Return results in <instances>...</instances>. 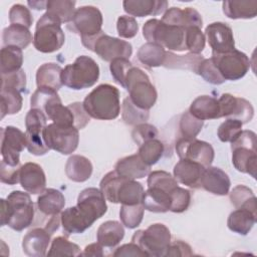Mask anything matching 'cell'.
Returning a JSON list of instances; mask_svg holds the SVG:
<instances>
[{"label": "cell", "instance_id": "8fae6325", "mask_svg": "<svg viewBox=\"0 0 257 257\" xmlns=\"http://www.w3.org/2000/svg\"><path fill=\"white\" fill-rule=\"evenodd\" d=\"M42 135L46 146L62 155L72 154L79 143V133L75 126L52 122L44 127Z\"/></svg>", "mask_w": 257, "mask_h": 257}, {"label": "cell", "instance_id": "e7e4bbea", "mask_svg": "<svg viewBox=\"0 0 257 257\" xmlns=\"http://www.w3.org/2000/svg\"><path fill=\"white\" fill-rule=\"evenodd\" d=\"M103 246L96 242V243H91L89 245H87L83 252H81V256H94V257H98V256H103Z\"/></svg>", "mask_w": 257, "mask_h": 257}, {"label": "cell", "instance_id": "f6af8a7d", "mask_svg": "<svg viewBox=\"0 0 257 257\" xmlns=\"http://www.w3.org/2000/svg\"><path fill=\"white\" fill-rule=\"evenodd\" d=\"M145 209L141 204L137 205H121L119 210V218L126 228L135 229L143 221Z\"/></svg>", "mask_w": 257, "mask_h": 257}, {"label": "cell", "instance_id": "7bdbcfd3", "mask_svg": "<svg viewBox=\"0 0 257 257\" xmlns=\"http://www.w3.org/2000/svg\"><path fill=\"white\" fill-rule=\"evenodd\" d=\"M121 116L126 124L137 125L149 119L150 111L138 107L127 96L122 101Z\"/></svg>", "mask_w": 257, "mask_h": 257}, {"label": "cell", "instance_id": "1f68e13d", "mask_svg": "<svg viewBox=\"0 0 257 257\" xmlns=\"http://www.w3.org/2000/svg\"><path fill=\"white\" fill-rule=\"evenodd\" d=\"M123 226L117 221H105L97 229L96 239L105 248L115 247L123 238Z\"/></svg>", "mask_w": 257, "mask_h": 257}, {"label": "cell", "instance_id": "83f0119b", "mask_svg": "<svg viewBox=\"0 0 257 257\" xmlns=\"http://www.w3.org/2000/svg\"><path fill=\"white\" fill-rule=\"evenodd\" d=\"M92 164L91 162L80 155H72L68 158L65 164V174L66 177L77 183H82L87 181L92 174Z\"/></svg>", "mask_w": 257, "mask_h": 257}, {"label": "cell", "instance_id": "836d02e7", "mask_svg": "<svg viewBox=\"0 0 257 257\" xmlns=\"http://www.w3.org/2000/svg\"><path fill=\"white\" fill-rule=\"evenodd\" d=\"M203 60L202 54L188 53L186 55H177L172 51H167L163 66L170 69H189L198 74L199 66Z\"/></svg>", "mask_w": 257, "mask_h": 257}, {"label": "cell", "instance_id": "680465c9", "mask_svg": "<svg viewBox=\"0 0 257 257\" xmlns=\"http://www.w3.org/2000/svg\"><path fill=\"white\" fill-rule=\"evenodd\" d=\"M133 65V63L126 58H116L110 62L109 69L114 80L122 86L124 76L128 68Z\"/></svg>", "mask_w": 257, "mask_h": 257}, {"label": "cell", "instance_id": "f1b7e54d", "mask_svg": "<svg viewBox=\"0 0 257 257\" xmlns=\"http://www.w3.org/2000/svg\"><path fill=\"white\" fill-rule=\"evenodd\" d=\"M189 111L201 120L220 118V106L218 99L210 95H201L193 100Z\"/></svg>", "mask_w": 257, "mask_h": 257}, {"label": "cell", "instance_id": "7c38bea8", "mask_svg": "<svg viewBox=\"0 0 257 257\" xmlns=\"http://www.w3.org/2000/svg\"><path fill=\"white\" fill-rule=\"evenodd\" d=\"M47 116L38 108H30L25 116L26 148L28 152L35 156H43L50 150L43 140V130Z\"/></svg>", "mask_w": 257, "mask_h": 257}, {"label": "cell", "instance_id": "db71d44e", "mask_svg": "<svg viewBox=\"0 0 257 257\" xmlns=\"http://www.w3.org/2000/svg\"><path fill=\"white\" fill-rule=\"evenodd\" d=\"M9 21L11 24H18L29 28L33 18L27 7L22 4H14L9 10Z\"/></svg>", "mask_w": 257, "mask_h": 257}, {"label": "cell", "instance_id": "003e7915", "mask_svg": "<svg viewBox=\"0 0 257 257\" xmlns=\"http://www.w3.org/2000/svg\"><path fill=\"white\" fill-rule=\"evenodd\" d=\"M27 4L35 10H43L46 9L47 1H28Z\"/></svg>", "mask_w": 257, "mask_h": 257}, {"label": "cell", "instance_id": "b9f144b4", "mask_svg": "<svg viewBox=\"0 0 257 257\" xmlns=\"http://www.w3.org/2000/svg\"><path fill=\"white\" fill-rule=\"evenodd\" d=\"M229 197L231 204L236 209H247L256 213V197L250 188L238 185L233 188Z\"/></svg>", "mask_w": 257, "mask_h": 257}, {"label": "cell", "instance_id": "4316f807", "mask_svg": "<svg viewBox=\"0 0 257 257\" xmlns=\"http://www.w3.org/2000/svg\"><path fill=\"white\" fill-rule=\"evenodd\" d=\"M145 210L154 213H165L170 211L171 193L157 187H148L142 199Z\"/></svg>", "mask_w": 257, "mask_h": 257}, {"label": "cell", "instance_id": "4fadbf2b", "mask_svg": "<svg viewBox=\"0 0 257 257\" xmlns=\"http://www.w3.org/2000/svg\"><path fill=\"white\" fill-rule=\"evenodd\" d=\"M212 60L225 80H238L246 75L250 68L248 56L237 49L227 53H212Z\"/></svg>", "mask_w": 257, "mask_h": 257}, {"label": "cell", "instance_id": "2e32d148", "mask_svg": "<svg viewBox=\"0 0 257 257\" xmlns=\"http://www.w3.org/2000/svg\"><path fill=\"white\" fill-rule=\"evenodd\" d=\"M76 207L90 226L107 211L105 197L100 189L96 188H86L82 190L78 195Z\"/></svg>", "mask_w": 257, "mask_h": 257}, {"label": "cell", "instance_id": "e575fe53", "mask_svg": "<svg viewBox=\"0 0 257 257\" xmlns=\"http://www.w3.org/2000/svg\"><path fill=\"white\" fill-rule=\"evenodd\" d=\"M224 14L231 19H252L257 14V1H224Z\"/></svg>", "mask_w": 257, "mask_h": 257}, {"label": "cell", "instance_id": "8d00e7d4", "mask_svg": "<svg viewBox=\"0 0 257 257\" xmlns=\"http://www.w3.org/2000/svg\"><path fill=\"white\" fill-rule=\"evenodd\" d=\"M166 50L160 44L147 42L138 50L137 57L139 61L148 68L159 67L164 64L166 58Z\"/></svg>", "mask_w": 257, "mask_h": 257}, {"label": "cell", "instance_id": "7a4b0ae2", "mask_svg": "<svg viewBox=\"0 0 257 257\" xmlns=\"http://www.w3.org/2000/svg\"><path fill=\"white\" fill-rule=\"evenodd\" d=\"M99 189L107 201L121 205L141 204L145 193L141 183L121 177L115 171L107 173L101 179Z\"/></svg>", "mask_w": 257, "mask_h": 257}, {"label": "cell", "instance_id": "e0dca14e", "mask_svg": "<svg viewBox=\"0 0 257 257\" xmlns=\"http://www.w3.org/2000/svg\"><path fill=\"white\" fill-rule=\"evenodd\" d=\"M25 133L8 125L1 128V156L2 161L10 166L20 165V153L26 148Z\"/></svg>", "mask_w": 257, "mask_h": 257}, {"label": "cell", "instance_id": "d6a6232c", "mask_svg": "<svg viewBox=\"0 0 257 257\" xmlns=\"http://www.w3.org/2000/svg\"><path fill=\"white\" fill-rule=\"evenodd\" d=\"M256 213L247 209H236L230 213L227 225L228 228L237 234L247 235L256 223Z\"/></svg>", "mask_w": 257, "mask_h": 257}, {"label": "cell", "instance_id": "ba28073f", "mask_svg": "<svg viewBox=\"0 0 257 257\" xmlns=\"http://www.w3.org/2000/svg\"><path fill=\"white\" fill-rule=\"evenodd\" d=\"M256 134L252 131H242L231 143L232 164L241 173L256 178Z\"/></svg>", "mask_w": 257, "mask_h": 257}, {"label": "cell", "instance_id": "ee69618b", "mask_svg": "<svg viewBox=\"0 0 257 257\" xmlns=\"http://www.w3.org/2000/svg\"><path fill=\"white\" fill-rule=\"evenodd\" d=\"M165 151L164 144L158 140V139H153L150 140L144 144H142L139 147V156L141 159L148 165V166H153L160 161V159L163 157Z\"/></svg>", "mask_w": 257, "mask_h": 257}, {"label": "cell", "instance_id": "d590c367", "mask_svg": "<svg viewBox=\"0 0 257 257\" xmlns=\"http://www.w3.org/2000/svg\"><path fill=\"white\" fill-rule=\"evenodd\" d=\"M2 40L4 46H17L24 49L32 42L33 38L29 28L18 24H10L4 28Z\"/></svg>", "mask_w": 257, "mask_h": 257}, {"label": "cell", "instance_id": "30bf717a", "mask_svg": "<svg viewBox=\"0 0 257 257\" xmlns=\"http://www.w3.org/2000/svg\"><path fill=\"white\" fill-rule=\"evenodd\" d=\"M8 221L7 225L15 230L22 231L29 227L34 219V205L28 193L12 191L7 196Z\"/></svg>", "mask_w": 257, "mask_h": 257}, {"label": "cell", "instance_id": "f907efd6", "mask_svg": "<svg viewBox=\"0 0 257 257\" xmlns=\"http://www.w3.org/2000/svg\"><path fill=\"white\" fill-rule=\"evenodd\" d=\"M206 37L201 28L193 26L186 29V48L190 53L200 54L205 48Z\"/></svg>", "mask_w": 257, "mask_h": 257}, {"label": "cell", "instance_id": "5bb4252c", "mask_svg": "<svg viewBox=\"0 0 257 257\" xmlns=\"http://www.w3.org/2000/svg\"><path fill=\"white\" fill-rule=\"evenodd\" d=\"M102 14L94 6H81L75 10L72 20L67 24V28L80 35L88 37L98 34L102 26Z\"/></svg>", "mask_w": 257, "mask_h": 257}, {"label": "cell", "instance_id": "44dd1931", "mask_svg": "<svg viewBox=\"0 0 257 257\" xmlns=\"http://www.w3.org/2000/svg\"><path fill=\"white\" fill-rule=\"evenodd\" d=\"M51 233L46 228H33L28 231L22 240L23 252L30 257H42L47 255Z\"/></svg>", "mask_w": 257, "mask_h": 257}, {"label": "cell", "instance_id": "8992f818", "mask_svg": "<svg viewBox=\"0 0 257 257\" xmlns=\"http://www.w3.org/2000/svg\"><path fill=\"white\" fill-rule=\"evenodd\" d=\"M80 38L83 46L107 62H111L116 58L128 59L133 53V46L130 42L106 35L103 31L93 36Z\"/></svg>", "mask_w": 257, "mask_h": 257}, {"label": "cell", "instance_id": "816d5d0a", "mask_svg": "<svg viewBox=\"0 0 257 257\" xmlns=\"http://www.w3.org/2000/svg\"><path fill=\"white\" fill-rule=\"evenodd\" d=\"M198 74H200L207 82L211 84L219 85L226 81L214 64L212 58H204L199 66Z\"/></svg>", "mask_w": 257, "mask_h": 257}, {"label": "cell", "instance_id": "3957f363", "mask_svg": "<svg viewBox=\"0 0 257 257\" xmlns=\"http://www.w3.org/2000/svg\"><path fill=\"white\" fill-rule=\"evenodd\" d=\"M143 36L148 42L160 44L171 51H185L186 29L168 25L159 19H150L143 26Z\"/></svg>", "mask_w": 257, "mask_h": 257}, {"label": "cell", "instance_id": "6da1fadb", "mask_svg": "<svg viewBox=\"0 0 257 257\" xmlns=\"http://www.w3.org/2000/svg\"><path fill=\"white\" fill-rule=\"evenodd\" d=\"M82 104L90 117L101 120L114 119L120 112L119 91L110 84H99L85 96Z\"/></svg>", "mask_w": 257, "mask_h": 257}, {"label": "cell", "instance_id": "6f0895ef", "mask_svg": "<svg viewBox=\"0 0 257 257\" xmlns=\"http://www.w3.org/2000/svg\"><path fill=\"white\" fill-rule=\"evenodd\" d=\"M1 85L15 88L20 92L24 91L26 88V74L24 70L21 68L12 73L1 74Z\"/></svg>", "mask_w": 257, "mask_h": 257}, {"label": "cell", "instance_id": "11a10c76", "mask_svg": "<svg viewBox=\"0 0 257 257\" xmlns=\"http://www.w3.org/2000/svg\"><path fill=\"white\" fill-rule=\"evenodd\" d=\"M158 135H159V133H158L157 127L153 124L146 123V122L137 124L132 133L133 140L139 147L142 144H144L150 140L157 139Z\"/></svg>", "mask_w": 257, "mask_h": 257}, {"label": "cell", "instance_id": "9f6ffc18", "mask_svg": "<svg viewBox=\"0 0 257 257\" xmlns=\"http://www.w3.org/2000/svg\"><path fill=\"white\" fill-rule=\"evenodd\" d=\"M116 29L119 37L133 38L137 35L139 31V24L134 17L121 15L117 18Z\"/></svg>", "mask_w": 257, "mask_h": 257}, {"label": "cell", "instance_id": "603a6c76", "mask_svg": "<svg viewBox=\"0 0 257 257\" xmlns=\"http://www.w3.org/2000/svg\"><path fill=\"white\" fill-rule=\"evenodd\" d=\"M200 185L209 193L218 196H225L229 193L231 181L229 176L223 170L210 166L204 170Z\"/></svg>", "mask_w": 257, "mask_h": 257}, {"label": "cell", "instance_id": "ac0fdd59", "mask_svg": "<svg viewBox=\"0 0 257 257\" xmlns=\"http://www.w3.org/2000/svg\"><path fill=\"white\" fill-rule=\"evenodd\" d=\"M220 117L233 118L247 123L254 115V108L250 101L242 97H236L230 93H223L219 99Z\"/></svg>", "mask_w": 257, "mask_h": 257}, {"label": "cell", "instance_id": "03108f58", "mask_svg": "<svg viewBox=\"0 0 257 257\" xmlns=\"http://www.w3.org/2000/svg\"><path fill=\"white\" fill-rule=\"evenodd\" d=\"M8 221V203L7 200L1 199V226L7 225Z\"/></svg>", "mask_w": 257, "mask_h": 257}, {"label": "cell", "instance_id": "be15d7a7", "mask_svg": "<svg viewBox=\"0 0 257 257\" xmlns=\"http://www.w3.org/2000/svg\"><path fill=\"white\" fill-rule=\"evenodd\" d=\"M112 256H148L145 251L142 250V248L134 243H127L123 244L120 247L116 248L115 251L112 253Z\"/></svg>", "mask_w": 257, "mask_h": 257}, {"label": "cell", "instance_id": "cb8c5ba5", "mask_svg": "<svg viewBox=\"0 0 257 257\" xmlns=\"http://www.w3.org/2000/svg\"><path fill=\"white\" fill-rule=\"evenodd\" d=\"M205 169L199 163L180 159L174 167V178L177 182L185 186L198 189L201 187L200 181Z\"/></svg>", "mask_w": 257, "mask_h": 257}, {"label": "cell", "instance_id": "ffe728a7", "mask_svg": "<svg viewBox=\"0 0 257 257\" xmlns=\"http://www.w3.org/2000/svg\"><path fill=\"white\" fill-rule=\"evenodd\" d=\"M19 183L29 194H41L46 187V177L43 169L35 163H25L21 166Z\"/></svg>", "mask_w": 257, "mask_h": 257}, {"label": "cell", "instance_id": "91938a15", "mask_svg": "<svg viewBox=\"0 0 257 257\" xmlns=\"http://www.w3.org/2000/svg\"><path fill=\"white\" fill-rule=\"evenodd\" d=\"M21 166H10L1 160L0 165V180L4 184L15 185L19 182Z\"/></svg>", "mask_w": 257, "mask_h": 257}, {"label": "cell", "instance_id": "9a60e30c", "mask_svg": "<svg viewBox=\"0 0 257 257\" xmlns=\"http://www.w3.org/2000/svg\"><path fill=\"white\" fill-rule=\"evenodd\" d=\"M176 152L180 159L193 161L208 168L211 166L215 152L211 144L197 140L196 138H181L176 143Z\"/></svg>", "mask_w": 257, "mask_h": 257}, {"label": "cell", "instance_id": "f5cc1de1", "mask_svg": "<svg viewBox=\"0 0 257 257\" xmlns=\"http://www.w3.org/2000/svg\"><path fill=\"white\" fill-rule=\"evenodd\" d=\"M191 203V193L181 187H177L171 193L170 211L174 213H182L186 211Z\"/></svg>", "mask_w": 257, "mask_h": 257}, {"label": "cell", "instance_id": "f546056e", "mask_svg": "<svg viewBox=\"0 0 257 257\" xmlns=\"http://www.w3.org/2000/svg\"><path fill=\"white\" fill-rule=\"evenodd\" d=\"M64 205L65 198L63 194L56 189H45L37 198L38 210L49 217L61 213Z\"/></svg>", "mask_w": 257, "mask_h": 257}, {"label": "cell", "instance_id": "9c48e42d", "mask_svg": "<svg viewBox=\"0 0 257 257\" xmlns=\"http://www.w3.org/2000/svg\"><path fill=\"white\" fill-rule=\"evenodd\" d=\"M132 242L138 244L148 256H166L171 244V232L162 223L150 225L146 230H138L132 237Z\"/></svg>", "mask_w": 257, "mask_h": 257}, {"label": "cell", "instance_id": "4dcf8cb0", "mask_svg": "<svg viewBox=\"0 0 257 257\" xmlns=\"http://www.w3.org/2000/svg\"><path fill=\"white\" fill-rule=\"evenodd\" d=\"M61 72L62 68L57 63L48 62L40 65L36 71L37 87H46L57 91L63 85Z\"/></svg>", "mask_w": 257, "mask_h": 257}, {"label": "cell", "instance_id": "94428289", "mask_svg": "<svg viewBox=\"0 0 257 257\" xmlns=\"http://www.w3.org/2000/svg\"><path fill=\"white\" fill-rule=\"evenodd\" d=\"M193 254L192 248L188 243L182 240H177L175 242H171L166 256H192Z\"/></svg>", "mask_w": 257, "mask_h": 257}, {"label": "cell", "instance_id": "ab89813d", "mask_svg": "<svg viewBox=\"0 0 257 257\" xmlns=\"http://www.w3.org/2000/svg\"><path fill=\"white\" fill-rule=\"evenodd\" d=\"M21 92L15 88L1 85V118L6 114H15L22 108Z\"/></svg>", "mask_w": 257, "mask_h": 257}, {"label": "cell", "instance_id": "5b68a950", "mask_svg": "<svg viewBox=\"0 0 257 257\" xmlns=\"http://www.w3.org/2000/svg\"><path fill=\"white\" fill-rule=\"evenodd\" d=\"M99 77L98 64L89 56L80 55L73 63L62 68V84L74 89H84L92 86Z\"/></svg>", "mask_w": 257, "mask_h": 257}, {"label": "cell", "instance_id": "74e56055", "mask_svg": "<svg viewBox=\"0 0 257 257\" xmlns=\"http://www.w3.org/2000/svg\"><path fill=\"white\" fill-rule=\"evenodd\" d=\"M61 225L63 231L69 234H80L83 233L90 225L87 221L81 216L76 206L69 207L60 213Z\"/></svg>", "mask_w": 257, "mask_h": 257}, {"label": "cell", "instance_id": "d6986e66", "mask_svg": "<svg viewBox=\"0 0 257 257\" xmlns=\"http://www.w3.org/2000/svg\"><path fill=\"white\" fill-rule=\"evenodd\" d=\"M205 37L212 53H227L235 49V40L231 27L224 22H213L205 29Z\"/></svg>", "mask_w": 257, "mask_h": 257}, {"label": "cell", "instance_id": "6125c7cd", "mask_svg": "<svg viewBox=\"0 0 257 257\" xmlns=\"http://www.w3.org/2000/svg\"><path fill=\"white\" fill-rule=\"evenodd\" d=\"M69 106L71 107L74 117H75V127L79 131L83 128L89 122V115L85 111L83 104L81 102H73L70 103Z\"/></svg>", "mask_w": 257, "mask_h": 257}, {"label": "cell", "instance_id": "52a82bcc", "mask_svg": "<svg viewBox=\"0 0 257 257\" xmlns=\"http://www.w3.org/2000/svg\"><path fill=\"white\" fill-rule=\"evenodd\" d=\"M65 41L61 23L45 12L37 21L33 36V45L42 53H52L59 50Z\"/></svg>", "mask_w": 257, "mask_h": 257}, {"label": "cell", "instance_id": "277c9868", "mask_svg": "<svg viewBox=\"0 0 257 257\" xmlns=\"http://www.w3.org/2000/svg\"><path fill=\"white\" fill-rule=\"evenodd\" d=\"M122 87L128 91L130 99L140 108L149 110L157 101L158 93L145 71L132 65L124 76Z\"/></svg>", "mask_w": 257, "mask_h": 257}, {"label": "cell", "instance_id": "c3c4849f", "mask_svg": "<svg viewBox=\"0 0 257 257\" xmlns=\"http://www.w3.org/2000/svg\"><path fill=\"white\" fill-rule=\"evenodd\" d=\"M204 125V120H201L190 113L185 111L180 118V131L183 138L193 139L198 136Z\"/></svg>", "mask_w": 257, "mask_h": 257}, {"label": "cell", "instance_id": "7402d4cb", "mask_svg": "<svg viewBox=\"0 0 257 257\" xmlns=\"http://www.w3.org/2000/svg\"><path fill=\"white\" fill-rule=\"evenodd\" d=\"M162 21L168 25L179 26L184 29L193 26L202 28L203 25L202 16L192 7H187L185 9L172 7L167 9L162 17Z\"/></svg>", "mask_w": 257, "mask_h": 257}, {"label": "cell", "instance_id": "681fc988", "mask_svg": "<svg viewBox=\"0 0 257 257\" xmlns=\"http://www.w3.org/2000/svg\"><path fill=\"white\" fill-rule=\"evenodd\" d=\"M243 123L237 119L227 118L222 122L217 131L218 138L223 143H232L242 132Z\"/></svg>", "mask_w": 257, "mask_h": 257}, {"label": "cell", "instance_id": "bcb514c9", "mask_svg": "<svg viewBox=\"0 0 257 257\" xmlns=\"http://www.w3.org/2000/svg\"><path fill=\"white\" fill-rule=\"evenodd\" d=\"M80 254L79 246L62 236H58L52 240L47 252L48 256H79Z\"/></svg>", "mask_w": 257, "mask_h": 257}, {"label": "cell", "instance_id": "60d3db41", "mask_svg": "<svg viewBox=\"0 0 257 257\" xmlns=\"http://www.w3.org/2000/svg\"><path fill=\"white\" fill-rule=\"evenodd\" d=\"M75 1L69 0H49L47 1V13L57 19L61 24L69 23L75 13Z\"/></svg>", "mask_w": 257, "mask_h": 257}, {"label": "cell", "instance_id": "f35d334b", "mask_svg": "<svg viewBox=\"0 0 257 257\" xmlns=\"http://www.w3.org/2000/svg\"><path fill=\"white\" fill-rule=\"evenodd\" d=\"M1 74H8L21 69L23 63L22 49L17 46H3L0 51Z\"/></svg>", "mask_w": 257, "mask_h": 257}, {"label": "cell", "instance_id": "7dc6e473", "mask_svg": "<svg viewBox=\"0 0 257 257\" xmlns=\"http://www.w3.org/2000/svg\"><path fill=\"white\" fill-rule=\"evenodd\" d=\"M147 183L148 187H157L169 193H172L178 187L176 179L166 171H154L150 173Z\"/></svg>", "mask_w": 257, "mask_h": 257}, {"label": "cell", "instance_id": "484cf974", "mask_svg": "<svg viewBox=\"0 0 257 257\" xmlns=\"http://www.w3.org/2000/svg\"><path fill=\"white\" fill-rule=\"evenodd\" d=\"M123 10L135 17L159 15L167 10L168 2L165 0H125L122 2Z\"/></svg>", "mask_w": 257, "mask_h": 257}, {"label": "cell", "instance_id": "d4e9b609", "mask_svg": "<svg viewBox=\"0 0 257 257\" xmlns=\"http://www.w3.org/2000/svg\"><path fill=\"white\" fill-rule=\"evenodd\" d=\"M150 166H148L139 156L134 154L119 159L115 164L114 171L121 177L130 180L143 179L150 174Z\"/></svg>", "mask_w": 257, "mask_h": 257}]
</instances>
